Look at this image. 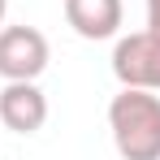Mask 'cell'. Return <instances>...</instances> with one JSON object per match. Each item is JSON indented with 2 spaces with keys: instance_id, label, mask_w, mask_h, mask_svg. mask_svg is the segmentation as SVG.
<instances>
[{
  "instance_id": "1",
  "label": "cell",
  "mask_w": 160,
  "mask_h": 160,
  "mask_svg": "<svg viewBox=\"0 0 160 160\" xmlns=\"http://www.w3.org/2000/svg\"><path fill=\"white\" fill-rule=\"evenodd\" d=\"M108 130L121 160H160V95L121 87L108 104Z\"/></svg>"
},
{
  "instance_id": "2",
  "label": "cell",
  "mask_w": 160,
  "mask_h": 160,
  "mask_svg": "<svg viewBox=\"0 0 160 160\" xmlns=\"http://www.w3.org/2000/svg\"><path fill=\"white\" fill-rule=\"evenodd\" d=\"M52 61L43 30L35 26H0V78L4 82H35Z\"/></svg>"
},
{
  "instance_id": "3",
  "label": "cell",
  "mask_w": 160,
  "mask_h": 160,
  "mask_svg": "<svg viewBox=\"0 0 160 160\" xmlns=\"http://www.w3.org/2000/svg\"><path fill=\"white\" fill-rule=\"evenodd\" d=\"M112 74L121 87L160 91V35L156 30H134L121 35L112 48Z\"/></svg>"
},
{
  "instance_id": "4",
  "label": "cell",
  "mask_w": 160,
  "mask_h": 160,
  "mask_svg": "<svg viewBox=\"0 0 160 160\" xmlns=\"http://www.w3.org/2000/svg\"><path fill=\"white\" fill-rule=\"evenodd\" d=\"M48 121V95L35 82H4L0 91V130L39 134Z\"/></svg>"
},
{
  "instance_id": "5",
  "label": "cell",
  "mask_w": 160,
  "mask_h": 160,
  "mask_svg": "<svg viewBox=\"0 0 160 160\" xmlns=\"http://www.w3.org/2000/svg\"><path fill=\"white\" fill-rule=\"evenodd\" d=\"M65 22L82 39H112L121 30V0H65Z\"/></svg>"
},
{
  "instance_id": "6",
  "label": "cell",
  "mask_w": 160,
  "mask_h": 160,
  "mask_svg": "<svg viewBox=\"0 0 160 160\" xmlns=\"http://www.w3.org/2000/svg\"><path fill=\"white\" fill-rule=\"evenodd\" d=\"M147 30L160 35V0H147Z\"/></svg>"
},
{
  "instance_id": "7",
  "label": "cell",
  "mask_w": 160,
  "mask_h": 160,
  "mask_svg": "<svg viewBox=\"0 0 160 160\" xmlns=\"http://www.w3.org/2000/svg\"><path fill=\"white\" fill-rule=\"evenodd\" d=\"M4 18H9V0H0V26H4Z\"/></svg>"
}]
</instances>
